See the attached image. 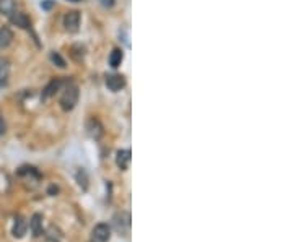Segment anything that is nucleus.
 <instances>
[{
  "label": "nucleus",
  "instance_id": "f257e3e1",
  "mask_svg": "<svg viewBox=\"0 0 293 242\" xmlns=\"http://www.w3.org/2000/svg\"><path fill=\"white\" fill-rule=\"evenodd\" d=\"M78 101V88L74 83H67L61 94V106L64 110H72Z\"/></svg>",
  "mask_w": 293,
  "mask_h": 242
},
{
  "label": "nucleus",
  "instance_id": "f03ea898",
  "mask_svg": "<svg viewBox=\"0 0 293 242\" xmlns=\"http://www.w3.org/2000/svg\"><path fill=\"white\" fill-rule=\"evenodd\" d=\"M111 238V228L106 223H100L95 226L93 234H91V239L93 242H108Z\"/></svg>",
  "mask_w": 293,
  "mask_h": 242
},
{
  "label": "nucleus",
  "instance_id": "7ed1b4c3",
  "mask_svg": "<svg viewBox=\"0 0 293 242\" xmlns=\"http://www.w3.org/2000/svg\"><path fill=\"white\" fill-rule=\"evenodd\" d=\"M64 26L69 32H77L80 26V13L78 12H69L64 16Z\"/></svg>",
  "mask_w": 293,
  "mask_h": 242
},
{
  "label": "nucleus",
  "instance_id": "20e7f679",
  "mask_svg": "<svg viewBox=\"0 0 293 242\" xmlns=\"http://www.w3.org/2000/svg\"><path fill=\"white\" fill-rule=\"evenodd\" d=\"M106 86L111 90V91H121L124 86H126V76L124 75H119V74H113V75H108L106 76Z\"/></svg>",
  "mask_w": 293,
  "mask_h": 242
},
{
  "label": "nucleus",
  "instance_id": "39448f33",
  "mask_svg": "<svg viewBox=\"0 0 293 242\" xmlns=\"http://www.w3.org/2000/svg\"><path fill=\"white\" fill-rule=\"evenodd\" d=\"M10 18V22L15 24V26H18V28H22V30H30V26H31V23H30V18L25 15V13H22V12H13L12 15L9 16Z\"/></svg>",
  "mask_w": 293,
  "mask_h": 242
},
{
  "label": "nucleus",
  "instance_id": "423d86ee",
  "mask_svg": "<svg viewBox=\"0 0 293 242\" xmlns=\"http://www.w3.org/2000/svg\"><path fill=\"white\" fill-rule=\"evenodd\" d=\"M87 130H88V135L91 136V138H95V140L101 138L103 134H104L103 132V126H101L98 119H90L87 122Z\"/></svg>",
  "mask_w": 293,
  "mask_h": 242
},
{
  "label": "nucleus",
  "instance_id": "0eeeda50",
  "mask_svg": "<svg viewBox=\"0 0 293 242\" xmlns=\"http://www.w3.org/2000/svg\"><path fill=\"white\" fill-rule=\"evenodd\" d=\"M130 160H132V156H130V152L129 150H121V152H117V156H116V164L119 166L122 171H127L129 166H130Z\"/></svg>",
  "mask_w": 293,
  "mask_h": 242
},
{
  "label": "nucleus",
  "instance_id": "6e6552de",
  "mask_svg": "<svg viewBox=\"0 0 293 242\" xmlns=\"http://www.w3.org/2000/svg\"><path fill=\"white\" fill-rule=\"evenodd\" d=\"M9 75H10V62L7 58L0 57V88L9 83Z\"/></svg>",
  "mask_w": 293,
  "mask_h": 242
},
{
  "label": "nucleus",
  "instance_id": "1a4fd4ad",
  "mask_svg": "<svg viewBox=\"0 0 293 242\" xmlns=\"http://www.w3.org/2000/svg\"><path fill=\"white\" fill-rule=\"evenodd\" d=\"M30 228H31V232H33V236L38 238V236H41L43 234V216L41 214H33V218L30 221Z\"/></svg>",
  "mask_w": 293,
  "mask_h": 242
},
{
  "label": "nucleus",
  "instance_id": "9d476101",
  "mask_svg": "<svg viewBox=\"0 0 293 242\" xmlns=\"http://www.w3.org/2000/svg\"><path fill=\"white\" fill-rule=\"evenodd\" d=\"M26 230H28V223L25 221V218L22 216H18L15 220V224H13V236L15 238H23L25 234H26Z\"/></svg>",
  "mask_w": 293,
  "mask_h": 242
},
{
  "label": "nucleus",
  "instance_id": "9b49d317",
  "mask_svg": "<svg viewBox=\"0 0 293 242\" xmlns=\"http://www.w3.org/2000/svg\"><path fill=\"white\" fill-rule=\"evenodd\" d=\"M12 41H13V32H12V30L7 28V26L0 28V49L9 48V46L12 44Z\"/></svg>",
  "mask_w": 293,
  "mask_h": 242
},
{
  "label": "nucleus",
  "instance_id": "f8f14e48",
  "mask_svg": "<svg viewBox=\"0 0 293 242\" xmlns=\"http://www.w3.org/2000/svg\"><path fill=\"white\" fill-rule=\"evenodd\" d=\"M15 10H17L15 0H0V13H2V15L10 16Z\"/></svg>",
  "mask_w": 293,
  "mask_h": 242
},
{
  "label": "nucleus",
  "instance_id": "ddd939ff",
  "mask_svg": "<svg viewBox=\"0 0 293 242\" xmlns=\"http://www.w3.org/2000/svg\"><path fill=\"white\" fill-rule=\"evenodd\" d=\"M124 60V52L121 49H114L109 56V65L113 68H117Z\"/></svg>",
  "mask_w": 293,
  "mask_h": 242
},
{
  "label": "nucleus",
  "instance_id": "4468645a",
  "mask_svg": "<svg viewBox=\"0 0 293 242\" xmlns=\"http://www.w3.org/2000/svg\"><path fill=\"white\" fill-rule=\"evenodd\" d=\"M61 84H62V82L61 80H52L48 86H46V90H44V93H43V96L44 98H49V96H52L56 93V91L61 88Z\"/></svg>",
  "mask_w": 293,
  "mask_h": 242
},
{
  "label": "nucleus",
  "instance_id": "2eb2a0df",
  "mask_svg": "<svg viewBox=\"0 0 293 242\" xmlns=\"http://www.w3.org/2000/svg\"><path fill=\"white\" fill-rule=\"evenodd\" d=\"M51 60L54 62V64L57 62V65H59V67H62V68L65 67V62H64V58H62L61 56H59L57 52H52V54H51Z\"/></svg>",
  "mask_w": 293,
  "mask_h": 242
},
{
  "label": "nucleus",
  "instance_id": "dca6fc26",
  "mask_svg": "<svg viewBox=\"0 0 293 242\" xmlns=\"http://www.w3.org/2000/svg\"><path fill=\"white\" fill-rule=\"evenodd\" d=\"M4 132H5V122L2 117H0V135H4Z\"/></svg>",
  "mask_w": 293,
  "mask_h": 242
},
{
  "label": "nucleus",
  "instance_id": "f3484780",
  "mask_svg": "<svg viewBox=\"0 0 293 242\" xmlns=\"http://www.w3.org/2000/svg\"><path fill=\"white\" fill-rule=\"evenodd\" d=\"M69 2H80V0H69Z\"/></svg>",
  "mask_w": 293,
  "mask_h": 242
}]
</instances>
